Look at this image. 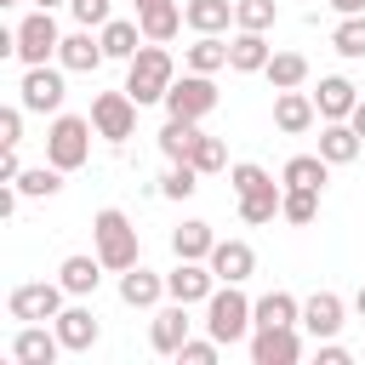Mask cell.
<instances>
[{"label":"cell","instance_id":"obj_42","mask_svg":"<svg viewBox=\"0 0 365 365\" xmlns=\"http://www.w3.org/2000/svg\"><path fill=\"white\" fill-rule=\"evenodd\" d=\"M23 103H11V108H0V148H17L23 143Z\"/></svg>","mask_w":365,"mask_h":365},{"label":"cell","instance_id":"obj_22","mask_svg":"<svg viewBox=\"0 0 365 365\" xmlns=\"http://www.w3.org/2000/svg\"><path fill=\"white\" fill-rule=\"evenodd\" d=\"M354 103H359V91H354V80H348V74H325V80H319V91H314L319 120H348V114H354Z\"/></svg>","mask_w":365,"mask_h":365},{"label":"cell","instance_id":"obj_33","mask_svg":"<svg viewBox=\"0 0 365 365\" xmlns=\"http://www.w3.org/2000/svg\"><path fill=\"white\" fill-rule=\"evenodd\" d=\"M194 137H200V120H165L160 125V154L165 160H188V148H194Z\"/></svg>","mask_w":365,"mask_h":365},{"label":"cell","instance_id":"obj_13","mask_svg":"<svg viewBox=\"0 0 365 365\" xmlns=\"http://www.w3.org/2000/svg\"><path fill=\"white\" fill-rule=\"evenodd\" d=\"M57 354H68V348H63L57 325H46V319H34V325H23L11 336V359L17 365H57Z\"/></svg>","mask_w":365,"mask_h":365},{"label":"cell","instance_id":"obj_40","mask_svg":"<svg viewBox=\"0 0 365 365\" xmlns=\"http://www.w3.org/2000/svg\"><path fill=\"white\" fill-rule=\"evenodd\" d=\"M217 354H222V342H217L211 331H205V336H188V342L177 348V359H182V365H217Z\"/></svg>","mask_w":365,"mask_h":365},{"label":"cell","instance_id":"obj_9","mask_svg":"<svg viewBox=\"0 0 365 365\" xmlns=\"http://www.w3.org/2000/svg\"><path fill=\"white\" fill-rule=\"evenodd\" d=\"M57 46H63V34H57V17L34 6V11L17 23V51H11V57H23V63L34 68V63H51V57H57Z\"/></svg>","mask_w":365,"mask_h":365},{"label":"cell","instance_id":"obj_50","mask_svg":"<svg viewBox=\"0 0 365 365\" xmlns=\"http://www.w3.org/2000/svg\"><path fill=\"white\" fill-rule=\"evenodd\" d=\"M0 6H17V0H0Z\"/></svg>","mask_w":365,"mask_h":365},{"label":"cell","instance_id":"obj_5","mask_svg":"<svg viewBox=\"0 0 365 365\" xmlns=\"http://www.w3.org/2000/svg\"><path fill=\"white\" fill-rule=\"evenodd\" d=\"M91 137H97L91 114H57L51 131H46V160H51L57 171H80V165L91 160Z\"/></svg>","mask_w":365,"mask_h":365},{"label":"cell","instance_id":"obj_2","mask_svg":"<svg viewBox=\"0 0 365 365\" xmlns=\"http://www.w3.org/2000/svg\"><path fill=\"white\" fill-rule=\"evenodd\" d=\"M91 245H97V257H103V268H108V274H125V268H137V262H143L137 222H131L120 205H103V211L91 217Z\"/></svg>","mask_w":365,"mask_h":365},{"label":"cell","instance_id":"obj_45","mask_svg":"<svg viewBox=\"0 0 365 365\" xmlns=\"http://www.w3.org/2000/svg\"><path fill=\"white\" fill-rule=\"evenodd\" d=\"M331 11H336V17H359V11H365V0H331Z\"/></svg>","mask_w":365,"mask_h":365},{"label":"cell","instance_id":"obj_6","mask_svg":"<svg viewBox=\"0 0 365 365\" xmlns=\"http://www.w3.org/2000/svg\"><path fill=\"white\" fill-rule=\"evenodd\" d=\"M137 108H143V103H137L125 86H120V91H97V97H91V125H97V137H103V143H125V137L137 131Z\"/></svg>","mask_w":365,"mask_h":365},{"label":"cell","instance_id":"obj_35","mask_svg":"<svg viewBox=\"0 0 365 365\" xmlns=\"http://www.w3.org/2000/svg\"><path fill=\"white\" fill-rule=\"evenodd\" d=\"M331 51H336V57H348V63H359V57H365V11H359V17H342V23L331 29Z\"/></svg>","mask_w":365,"mask_h":365},{"label":"cell","instance_id":"obj_32","mask_svg":"<svg viewBox=\"0 0 365 365\" xmlns=\"http://www.w3.org/2000/svg\"><path fill=\"white\" fill-rule=\"evenodd\" d=\"M137 23H143V40H154V46H165V40H177V29H182L188 17H182V6L171 0V6H154V11H137Z\"/></svg>","mask_w":365,"mask_h":365},{"label":"cell","instance_id":"obj_29","mask_svg":"<svg viewBox=\"0 0 365 365\" xmlns=\"http://www.w3.org/2000/svg\"><path fill=\"white\" fill-rule=\"evenodd\" d=\"M251 319L257 325H302V302L291 291H268V297L251 302Z\"/></svg>","mask_w":365,"mask_h":365},{"label":"cell","instance_id":"obj_1","mask_svg":"<svg viewBox=\"0 0 365 365\" xmlns=\"http://www.w3.org/2000/svg\"><path fill=\"white\" fill-rule=\"evenodd\" d=\"M228 182H234V200H240V217L251 222V228H262V222H274L279 217V205H285V182H274L257 160H240V165H228Z\"/></svg>","mask_w":365,"mask_h":365},{"label":"cell","instance_id":"obj_18","mask_svg":"<svg viewBox=\"0 0 365 365\" xmlns=\"http://www.w3.org/2000/svg\"><path fill=\"white\" fill-rule=\"evenodd\" d=\"M51 325H57V336H63V348H68V354H91V348H97V336H103V325H97V314H91L86 302L63 308Z\"/></svg>","mask_w":365,"mask_h":365},{"label":"cell","instance_id":"obj_46","mask_svg":"<svg viewBox=\"0 0 365 365\" xmlns=\"http://www.w3.org/2000/svg\"><path fill=\"white\" fill-rule=\"evenodd\" d=\"M348 125H354V131H359V137H365V97H359V103H354V114H348Z\"/></svg>","mask_w":365,"mask_h":365},{"label":"cell","instance_id":"obj_15","mask_svg":"<svg viewBox=\"0 0 365 365\" xmlns=\"http://www.w3.org/2000/svg\"><path fill=\"white\" fill-rule=\"evenodd\" d=\"M103 34H91V29H74V34H63V46H57V63L68 68V74H97L103 68Z\"/></svg>","mask_w":365,"mask_h":365},{"label":"cell","instance_id":"obj_21","mask_svg":"<svg viewBox=\"0 0 365 365\" xmlns=\"http://www.w3.org/2000/svg\"><path fill=\"white\" fill-rule=\"evenodd\" d=\"M148 342H154V354H171V359H177V348L188 342V302L160 308V314H154V325H148Z\"/></svg>","mask_w":365,"mask_h":365},{"label":"cell","instance_id":"obj_31","mask_svg":"<svg viewBox=\"0 0 365 365\" xmlns=\"http://www.w3.org/2000/svg\"><path fill=\"white\" fill-rule=\"evenodd\" d=\"M262 74H268L274 91H297V86H308V57L302 51H274Z\"/></svg>","mask_w":365,"mask_h":365},{"label":"cell","instance_id":"obj_17","mask_svg":"<svg viewBox=\"0 0 365 365\" xmlns=\"http://www.w3.org/2000/svg\"><path fill=\"white\" fill-rule=\"evenodd\" d=\"M205 262H211V274H217L222 285H245V279L257 274V251H251L245 240H217V251H211Z\"/></svg>","mask_w":365,"mask_h":365},{"label":"cell","instance_id":"obj_19","mask_svg":"<svg viewBox=\"0 0 365 365\" xmlns=\"http://www.w3.org/2000/svg\"><path fill=\"white\" fill-rule=\"evenodd\" d=\"M268 57H274V46H268L262 29H240V34L228 40V68H234V74H262Z\"/></svg>","mask_w":365,"mask_h":365},{"label":"cell","instance_id":"obj_38","mask_svg":"<svg viewBox=\"0 0 365 365\" xmlns=\"http://www.w3.org/2000/svg\"><path fill=\"white\" fill-rule=\"evenodd\" d=\"M274 17H279V6L274 0H234V29H274Z\"/></svg>","mask_w":365,"mask_h":365},{"label":"cell","instance_id":"obj_20","mask_svg":"<svg viewBox=\"0 0 365 365\" xmlns=\"http://www.w3.org/2000/svg\"><path fill=\"white\" fill-rule=\"evenodd\" d=\"M57 279H63L68 297H91V291L103 285V257H97V251H74V257H63Z\"/></svg>","mask_w":365,"mask_h":365},{"label":"cell","instance_id":"obj_48","mask_svg":"<svg viewBox=\"0 0 365 365\" xmlns=\"http://www.w3.org/2000/svg\"><path fill=\"white\" fill-rule=\"evenodd\" d=\"M354 308H359V319H365V285H359V291H354Z\"/></svg>","mask_w":365,"mask_h":365},{"label":"cell","instance_id":"obj_39","mask_svg":"<svg viewBox=\"0 0 365 365\" xmlns=\"http://www.w3.org/2000/svg\"><path fill=\"white\" fill-rule=\"evenodd\" d=\"M194 188H200V171H194L188 160H171V171L160 177V194H165V200H188Z\"/></svg>","mask_w":365,"mask_h":365},{"label":"cell","instance_id":"obj_14","mask_svg":"<svg viewBox=\"0 0 365 365\" xmlns=\"http://www.w3.org/2000/svg\"><path fill=\"white\" fill-rule=\"evenodd\" d=\"M348 325V302L336 297V291H314L308 302H302V331L314 336V342H325V336H336Z\"/></svg>","mask_w":365,"mask_h":365},{"label":"cell","instance_id":"obj_44","mask_svg":"<svg viewBox=\"0 0 365 365\" xmlns=\"http://www.w3.org/2000/svg\"><path fill=\"white\" fill-rule=\"evenodd\" d=\"M17 171H23V160H17V148H6L0 154V182H17Z\"/></svg>","mask_w":365,"mask_h":365},{"label":"cell","instance_id":"obj_26","mask_svg":"<svg viewBox=\"0 0 365 365\" xmlns=\"http://www.w3.org/2000/svg\"><path fill=\"white\" fill-rule=\"evenodd\" d=\"M182 17H188L194 34H228V23H234V0H188Z\"/></svg>","mask_w":365,"mask_h":365},{"label":"cell","instance_id":"obj_37","mask_svg":"<svg viewBox=\"0 0 365 365\" xmlns=\"http://www.w3.org/2000/svg\"><path fill=\"white\" fill-rule=\"evenodd\" d=\"M279 217H285V222H297V228H308V222L319 217V188H285Z\"/></svg>","mask_w":365,"mask_h":365},{"label":"cell","instance_id":"obj_24","mask_svg":"<svg viewBox=\"0 0 365 365\" xmlns=\"http://www.w3.org/2000/svg\"><path fill=\"white\" fill-rule=\"evenodd\" d=\"M160 297H165V274H154V268H143V262L120 274V302H125V308H154Z\"/></svg>","mask_w":365,"mask_h":365},{"label":"cell","instance_id":"obj_25","mask_svg":"<svg viewBox=\"0 0 365 365\" xmlns=\"http://www.w3.org/2000/svg\"><path fill=\"white\" fill-rule=\"evenodd\" d=\"M171 251H177V257H188V262H205V257L217 251V234H211V222H200V217L177 222V228H171Z\"/></svg>","mask_w":365,"mask_h":365},{"label":"cell","instance_id":"obj_3","mask_svg":"<svg viewBox=\"0 0 365 365\" xmlns=\"http://www.w3.org/2000/svg\"><path fill=\"white\" fill-rule=\"evenodd\" d=\"M205 331H211L222 348L245 342V336L257 331V319H251V297H245L240 285H217V291L205 297Z\"/></svg>","mask_w":365,"mask_h":365},{"label":"cell","instance_id":"obj_10","mask_svg":"<svg viewBox=\"0 0 365 365\" xmlns=\"http://www.w3.org/2000/svg\"><path fill=\"white\" fill-rule=\"evenodd\" d=\"M217 108V86H211V74H177L171 80V91H165V114H177V120H205Z\"/></svg>","mask_w":365,"mask_h":365},{"label":"cell","instance_id":"obj_49","mask_svg":"<svg viewBox=\"0 0 365 365\" xmlns=\"http://www.w3.org/2000/svg\"><path fill=\"white\" fill-rule=\"evenodd\" d=\"M34 6H40V11H51V6H68V0H34Z\"/></svg>","mask_w":365,"mask_h":365},{"label":"cell","instance_id":"obj_34","mask_svg":"<svg viewBox=\"0 0 365 365\" xmlns=\"http://www.w3.org/2000/svg\"><path fill=\"white\" fill-rule=\"evenodd\" d=\"M17 188H23V200H51L57 188H63V171L46 160V165H23L17 171Z\"/></svg>","mask_w":365,"mask_h":365},{"label":"cell","instance_id":"obj_4","mask_svg":"<svg viewBox=\"0 0 365 365\" xmlns=\"http://www.w3.org/2000/svg\"><path fill=\"white\" fill-rule=\"evenodd\" d=\"M171 80H177L171 51H165V46H154V40H143V51L125 63V91H131L137 103H165Z\"/></svg>","mask_w":365,"mask_h":365},{"label":"cell","instance_id":"obj_12","mask_svg":"<svg viewBox=\"0 0 365 365\" xmlns=\"http://www.w3.org/2000/svg\"><path fill=\"white\" fill-rule=\"evenodd\" d=\"M217 285H222V279L211 274V262H188V257H177V268L165 274V297H171V302H188V308L205 302Z\"/></svg>","mask_w":365,"mask_h":365},{"label":"cell","instance_id":"obj_8","mask_svg":"<svg viewBox=\"0 0 365 365\" xmlns=\"http://www.w3.org/2000/svg\"><path fill=\"white\" fill-rule=\"evenodd\" d=\"M63 74H68L63 63H57V68H51V63H34V68L23 74V86H17V103H23L29 114H63V97H68V91H63Z\"/></svg>","mask_w":365,"mask_h":365},{"label":"cell","instance_id":"obj_16","mask_svg":"<svg viewBox=\"0 0 365 365\" xmlns=\"http://www.w3.org/2000/svg\"><path fill=\"white\" fill-rule=\"evenodd\" d=\"M314 120H319V108H314V91H274V125L285 131V137H302V131H314Z\"/></svg>","mask_w":365,"mask_h":365},{"label":"cell","instance_id":"obj_28","mask_svg":"<svg viewBox=\"0 0 365 365\" xmlns=\"http://www.w3.org/2000/svg\"><path fill=\"white\" fill-rule=\"evenodd\" d=\"M325 177H331V160L325 154H291L285 171H279L285 188H325Z\"/></svg>","mask_w":365,"mask_h":365},{"label":"cell","instance_id":"obj_43","mask_svg":"<svg viewBox=\"0 0 365 365\" xmlns=\"http://www.w3.org/2000/svg\"><path fill=\"white\" fill-rule=\"evenodd\" d=\"M348 359H354V354H348L336 336H325V342H319V365H348Z\"/></svg>","mask_w":365,"mask_h":365},{"label":"cell","instance_id":"obj_11","mask_svg":"<svg viewBox=\"0 0 365 365\" xmlns=\"http://www.w3.org/2000/svg\"><path fill=\"white\" fill-rule=\"evenodd\" d=\"M297 359H302L297 325H257L251 331V365H297Z\"/></svg>","mask_w":365,"mask_h":365},{"label":"cell","instance_id":"obj_23","mask_svg":"<svg viewBox=\"0 0 365 365\" xmlns=\"http://www.w3.org/2000/svg\"><path fill=\"white\" fill-rule=\"evenodd\" d=\"M359 148H365V137H359L348 120H325V125H319V154H325L331 165H354Z\"/></svg>","mask_w":365,"mask_h":365},{"label":"cell","instance_id":"obj_47","mask_svg":"<svg viewBox=\"0 0 365 365\" xmlns=\"http://www.w3.org/2000/svg\"><path fill=\"white\" fill-rule=\"evenodd\" d=\"M154 6H171V0H137V11H154Z\"/></svg>","mask_w":365,"mask_h":365},{"label":"cell","instance_id":"obj_36","mask_svg":"<svg viewBox=\"0 0 365 365\" xmlns=\"http://www.w3.org/2000/svg\"><path fill=\"white\" fill-rule=\"evenodd\" d=\"M188 165H194L200 177H211V171H222V165H228V148H222V137H211V131H200V137H194V148H188Z\"/></svg>","mask_w":365,"mask_h":365},{"label":"cell","instance_id":"obj_7","mask_svg":"<svg viewBox=\"0 0 365 365\" xmlns=\"http://www.w3.org/2000/svg\"><path fill=\"white\" fill-rule=\"evenodd\" d=\"M63 279H29V285H11V297H6V314L11 319H23V325H34V319H57L63 314Z\"/></svg>","mask_w":365,"mask_h":365},{"label":"cell","instance_id":"obj_27","mask_svg":"<svg viewBox=\"0 0 365 365\" xmlns=\"http://www.w3.org/2000/svg\"><path fill=\"white\" fill-rule=\"evenodd\" d=\"M97 34H103V51H108V57H120V63H131V57L143 51V23H125V17H108V23L97 29Z\"/></svg>","mask_w":365,"mask_h":365},{"label":"cell","instance_id":"obj_30","mask_svg":"<svg viewBox=\"0 0 365 365\" xmlns=\"http://www.w3.org/2000/svg\"><path fill=\"white\" fill-rule=\"evenodd\" d=\"M182 63L194 74H217V68H228V40L222 34H194V46L182 51Z\"/></svg>","mask_w":365,"mask_h":365},{"label":"cell","instance_id":"obj_41","mask_svg":"<svg viewBox=\"0 0 365 365\" xmlns=\"http://www.w3.org/2000/svg\"><path fill=\"white\" fill-rule=\"evenodd\" d=\"M68 11H74L80 29H103L114 17V0H68Z\"/></svg>","mask_w":365,"mask_h":365}]
</instances>
